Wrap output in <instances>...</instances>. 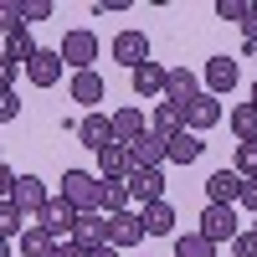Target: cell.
<instances>
[{"label":"cell","mask_w":257,"mask_h":257,"mask_svg":"<svg viewBox=\"0 0 257 257\" xmlns=\"http://www.w3.org/2000/svg\"><path fill=\"white\" fill-rule=\"evenodd\" d=\"M62 201H72L77 211H103V175H93V170H62Z\"/></svg>","instance_id":"cell-1"},{"label":"cell","mask_w":257,"mask_h":257,"mask_svg":"<svg viewBox=\"0 0 257 257\" xmlns=\"http://www.w3.org/2000/svg\"><path fill=\"white\" fill-rule=\"evenodd\" d=\"M62 62H67L72 72H93V62H98V36L88 31V26H72L67 36H62Z\"/></svg>","instance_id":"cell-2"},{"label":"cell","mask_w":257,"mask_h":257,"mask_svg":"<svg viewBox=\"0 0 257 257\" xmlns=\"http://www.w3.org/2000/svg\"><path fill=\"white\" fill-rule=\"evenodd\" d=\"M196 231H201V237H211V242H237V231H242L237 206H206Z\"/></svg>","instance_id":"cell-3"},{"label":"cell","mask_w":257,"mask_h":257,"mask_svg":"<svg viewBox=\"0 0 257 257\" xmlns=\"http://www.w3.org/2000/svg\"><path fill=\"white\" fill-rule=\"evenodd\" d=\"M242 190H247V180H242L231 165H226V170H211V175H206V206H237Z\"/></svg>","instance_id":"cell-4"},{"label":"cell","mask_w":257,"mask_h":257,"mask_svg":"<svg viewBox=\"0 0 257 257\" xmlns=\"http://www.w3.org/2000/svg\"><path fill=\"white\" fill-rule=\"evenodd\" d=\"M77 216H82V211H77L72 201H62V196H52V206H47V211H41V216H36V221H41V226H47V231H52V237H57V242H72V231H77Z\"/></svg>","instance_id":"cell-5"},{"label":"cell","mask_w":257,"mask_h":257,"mask_svg":"<svg viewBox=\"0 0 257 257\" xmlns=\"http://www.w3.org/2000/svg\"><path fill=\"white\" fill-rule=\"evenodd\" d=\"M196 98H201V77L190 72V67H170V82H165V103L185 113Z\"/></svg>","instance_id":"cell-6"},{"label":"cell","mask_w":257,"mask_h":257,"mask_svg":"<svg viewBox=\"0 0 257 257\" xmlns=\"http://www.w3.org/2000/svg\"><path fill=\"white\" fill-rule=\"evenodd\" d=\"M77 139L88 144L93 155H98V149H108V144H118V139H113V113H82V118H77Z\"/></svg>","instance_id":"cell-7"},{"label":"cell","mask_w":257,"mask_h":257,"mask_svg":"<svg viewBox=\"0 0 257 257\" xmlns=\"http://www.w3.org/2000/svg\"><path fill=\"white\" fill-rule=\"evenodd\" d=\"M113 62H123L128 72L144 67V62H149V36H144V31H134V26L118 31V36H113Z\"/></svg>","instance_id":"cell-8"},{"label":"cell","mask_w":257,"mask_h":257,"mask_svg":"<svg viewBox=\"0 0 257 257\" xmlns=\"http://www.w3.org/2000/svg\"><path fill=\"white\" fill-rule=\"evenodd\" d=\"M144 237H149V231H144L139 211H118V216H108V247H139Z\"/></svg>","instance_id":"cell-9"},{"label":"cell","mask_w":257,"mask_h":257,"mask_svg":"<svg viewBox=\"0 0 257 257\" xmlns=\"http://www.w3.org/2000/svg\"><path fill=\"white\" fill-rule=\"evenodd\" d=\"M128 196L139 201V211L165 201V170H134V175H128Z\"/></svg>","instance_id":"cell-10"},{"label":"cell","mask_w":257,"mask_h":257,"mask_svg":"<svg viewBox=\"0 0 257 257\" xmlns=\"http://www.w3.org/2000/svg\"><path fill=\"white\" fill-rule=\"evenodd\" d=\"M72 242H77V247H88V252L108 247V216H103V211H82V216H77V231H72Z\"/></svg>","instance_id":"cell-11"},{"label":"cell","mask_w":257,"mask_h":257,"mask_svg":"<svg viewBox=\"0 0 257 257\" xmlns=\"http://www.w3.org/2000/svg\"><path fill=\"white\" fill-rule=\"evenodd\" d=\"M216 123H221V98L216 93H201L185 108V128H190V134H206V128H216Z\"/></svg>","instance_id":"cell-12"},{"label":"cell","mask_w":257,"mask_h":257,"mask_svg":"<svg viewBox=\"0 0 257 257\" xmlns=\"http://www.w3.org/2000/svg\"><path fill=\"white\" fill-rule=\"evenodd\" d=\"M11 201H16L21 211H26V216H41V211L52 206V190L41 185L36 175H21V180H16V196H11Z\"/></svg>","instance_id":"cell-13"},{"label":"cell","mask_w":257,"mask_h":257,"mask_svg":"<svg viewBox=\"0 0 257 257\" xmlns=\"http://www.w3.org/2000/svg\"><path fill=\"white\" fill-rule=\"evenodd\" d=\"M98 175L103 180H128V175H134V155H128V144L98 149Z\"/></svg>","instance_id":"cell-14"},{"label":"cell","mask_w":257,"mask_h":257,"mask_svg":"<svg viewBox=\"0 0 257 257\" xmlns=\"http://www.w3.org/2000/svg\"><path fill=\"white\" fill-rule=\"evenodd\" d=\"M67 93H72V103H82V108H98L103 98H108V88H103V77L98 72H72V82H67Z\"/></svg>","instance_id":"cell-15"},{"label":"cell","mask_w":257,"mask_h":257,"mask_svg":"<svg viewBox=\"0 0 257 257\" xmlns=\"http://www.w3.org/2000/svg\"><path fill=\"white\" fill-rule=\"evenodd\" d=\"M128 82H134L139 98H165V82H170V67H160V62H144V67L128 72Z\"/></svg>","instance_id":"cell-16"},{"label":"cell","mask_w":257,"mask_h":257,"mask_svg":"<svg viewBox=\"0 0 257 257\" xmlns=\"http://www.w3.org/2000/svg\"><path fill=\"white\" fill-rule=\"evenodd\" d=\"M237 77H242V72H237V57H211V62H206V93L221 98V93L237 88Z\"/></svg>","instance_id":"cell-17"},{"label":"cell","mask_w":257,"mask_h":257,"mask_svg":"<svg viewBox=\"0 0 257 257\" xmlns=\"http://www.w3.org/2000/svg\"><path fill=\"white\" fill-rule=\"evenodd\" d=\"M62 67H67V62H62V52H36L31 67H26V77L36 82V88H57V82H62Z\"/></svg>","instance_id":"cell-18"},{"label":"cell","mask_w":257,"mask_h":257,"mask_svg":"<svg viewBox=\"0 0 257 257\" xmlns=\"http://www.w3.org/2000/svg\"><path fill=\"white\" fill-rule=\"evenodd\" d=\"M139 216H144V231H149V237H175V206H170V201L144 206Z\"/></svg>","instance_id":"cell-19"},{"label":"cell","mask_w":257,"mask_h":257,"mask_svg":"<svg viewBox=\"0 0 257 257\" xmlns=\"http://www.w3.org/2000/svg\"><path fill=\"white\" fill-rule=\"evenodd\" d=\"M139 134H149L144 113H139V108H118V113H113V139H118V144H134Z\"/></svg>","instance_id":"cell-20"},{"label":"cell","mask_w":257,"mask_h":257,"mask_svg":"<svg viewBox=\"0 0 257 257\" xmlns=\"http://www.w3.org/2000/svg\"><path fill=\"white\" fill-rule=\"evenodd\" d=\"M41 47L31 41V31H16V36H6V52H0V62H16V67H31V57H36Z\"/></svg>","instance_id":"cell-21"},{"label":"cell","mask_w":257,"mask_h":257,"mask_svg":"<svg viewBox=\"0 0 257 257\" xmlns=\"http://www.w3.org/2000/svg\"><path fill=\"white\" fill-rule=\"evenodd\" d=\"M149 128H155L160 139H175V134H185V113L170 108V103H155V118H149Z\"/></svg>","instance_id":"cell-22"},{"label":"cell","mask_w":257,"mask_h":257,"mask_svg":"<svg viewBox=\"0 0 257 257\" xmlns=\"http://www.w3.org/2000/svg\"><path fill=\"white\" fill-rule=\"evenodd\" d=\"M231 134H237V144H257V103L231 108Z\"/></svg>","instance_id":"cell-23"},{"label":"cell","mask_w":257,"mask_h":257,"mask_svg":"<svg viewBox=\"0 0 257 257\" xmlns=\"http://www.w3.org/2000/svg\"><path fill=\"white\" fill-rule=\"evenodd\" d=\"M201 134H190V128H185V134H175V139H170V165H196L201 160Z\"/></svg>","instance_id":"cell-24"},{"label":"cell","mask_w":257,"mask_h":257,"mask_svg":"<svg viewBox=\"0 0 257 257\" xmlns=\"http://www.w3.org/2000/svg\"><path fill=\"white\" fill-rule=\"evenodd\" d=\"M118 211H134L128 180H103V216H118Z\"/></svg>","instance_id":"cell-25"},{"label":"cell","mask_w":257,"mask_h":257,"mask_svg":"<svg viewBox=\"0 0 257 257\" xmlns=\"http://www.w3.org/2000/svg\"><path fill=\"white\" fill-rule=\"evenodd\" d=\"M57 252V237L47 226H26V237H21V257H52Z\"/></svg>","instance_id":"cell-26"},{"label":"cell","mask_w":257,"mask_h":257,"mask_svg":"<svg viewBox=\"0 0 257 257\" xmlns=\"http://www.w3.org/2000/svg\"><path fill=\"white\" fill-rule=\"evenodd\" d=\"M175 257H216V242L201 231H180L175 237Z\"/></svg>","instance_id":"cell-27"},{"label":"cell","mask_w":257,"mask_h":257,"mask_svg":"<svg viewBox=\"0 0 257 257\" xmlns=\"http://www.w3.org/2000/svg\"><path fill=\"white\" fill-rule=\"evenodd\" d=\"M0 237H26V211H21L16 201H0Z\"/></svg>","instance_id":"cell-28"},{"label":"cell","mask_w":257,"mask_h":257,"mask_svg":"<svg viewBox=\"0 0 257 257\" xmlns=\"http://www.w3.org/2000/svg\"><path fill=\"white\" fill-rule=\"evenodd\" d=\"M231 170H237L242 180H257V144H237V155H231Z\"/></svg>","instance_id":"cell-29"},{"label":"cell","mask_w":257,"mask_h":257,"mask_svg":"<svg viewBox=\"0 0 257 257\" xmlns=\"http://www.w3.org/2000/svg\"><path fill=\"white\" fill-rule=\"evenodd\" d=\"M16 31H26V11H21L16 0H6V6H0V36H16Z\"/></svg>","instance_id":"cell-30"},{"label":"cell","mask_w":257,"mask_h":257,"mask_svg":"<svg viewBox=\"0 0 257 257\" xmlns=\"http://www.w3.org/2000/svg\"><path fill=\"white\" fill-rule=\"evenodd\" d=\"M216 16H221V21H237V26H242V21L252 16V0H216Z\"/></svg>","instance_id":"cell-31"},{"label":"cell","mask_w":257,"mask_h":257,"mask_svg":"<svg viewBox=\"0 0 257 257\" xmlns=\"http://www.w3.org/2000/svg\"><path fill=\"white\" fill-rule=\"evenodd\" d=\"M16 113H21V93L6 88V93H0V123H16Z\"/></svg>","instance_id":"cell-32"},{"label":"cell","mask_w":257,"mask_h":257,"mask_svg":"<svg viewBox=\"0 0 257 257\" xmlns=\"http://www.w3.org/2000/svg\"><path fill=\"white\" fill-rule=\"evenodd\" d=\"M231 252H237V257H257V231L242 226V231H237V242H231Z\"/></svg>","instance_id":"cell-33"},{"label":"cell","mask_w":257,"mask_h":257,"mask_svg":"<svg viewBox=\"0 0 257 257\" xmlns=\"http://www.w3.org/2000/svg\"><path fill=\"white\" fill-rule=\"evenodd\" d=\"M21 11H26V26H31V21H47L57 6H52V0H21Z\"/></svg>","instance_id":"cell-34"},{"label":"cell","mask_w":257,"mask_h":257,"mask_svg":"<svg viewBox=\"0 0 257 257\" xmlns=\"http://www.w3.org/2000/svg\"><path fill=\"white\" fill-rule=\"evenodd\" d=\"M242 47H257V0H252V16L242 21Z\"/></svg>","instance_id":"cell-35"},{"label":"cell","mask_w":257,"mask_h":257,"mask_svg":"<svg viewBox=\"0 0 257 257\" xmlns=\"http://www.w3.org/2000/svg\"><path fill=\"white\" fill-rule=\"evenodd\" d=\"M103 11H108V16L113 11H128V0H93V16H103Z\"/></svg>","instance_id":"cell-36"},{"label":"cell","mask_w":257,"mask_h":257,"mask_svg":"<svg viewBox=\"0 0 257 257\" xmlns=\"http://www.w3.org/2000/svg\"><path fill=\"white\" fill-rule=\"evenodd\" d=\"M52 257H88V247H77V242H57Z\"/></svg>","instance_id":"cell-37"},{"label":"cell","mask_w":257,"mask_h":257,"mask_svg":"<svg viewBox=\"0 0 257 257\" xmlns=\"http://www.w3.org/2000/svg\"><path fill=\"white\" fill-rule=\"evenodd\" d=\"M242 206H247V211H257V180H247V190H242Z\"/></svg>","instance_id":"cell-38"},{"label":"cell","mask_w":257,"mask_h":257,"mask_svg":"<svg viewBox=\"0 0 257 257\" xmlns=\"http://www.w3.org/2000/svg\"><path fill=\"white\" fill-rule=\"evenodd\" d=\"M88 257H118V247H98V252H88Z\"/></svg>","instance_id":"cell-39"},{"label":"cell","mask_w":257,"mask_h":257,"mask_svg":"<svg viewBox=\"0 0 257 257\" xmlns=\"http://www.w3.org/2000/svg\"><path fill=\"white\" fill-rule=\"evenodd\" d=\"M252 103H257V82H252Z\"/></svg>","instance_id":"cell-40"},{"label":"cell","mask_w":257,"mask_h":257,"mask_svg":"<svg viewBox=\"0 0 257 257\" xmlns=\"http://www.w3.org/2000/svg\"><path fill=\"white\" fill-rule=\"evenodd\" d=\"M252 231H257V221H252Z\"/></svg>","instance_id":"cell-41"}]
</instances>
